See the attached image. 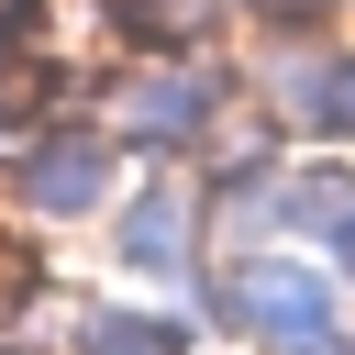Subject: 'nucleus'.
<instances>
[{"mask_svg":"<svg viewBox=\"0 0 355 355\" xmlns=\"http://www.w3.org/2000/svg\"><path fill=\"white\" fill-rule=\"evenodd\" d=\"M244 44V100L288 144H355V33H233Z\"/></svg>","mask_w":355,"mask_h":355,"instance_id":"obj_4","label":"nucleus"},{"mask_svg":"<svg viewBox=\"0 0 355 355\" xmlns=\"http://www.w3.org/2000/svg\"><path fill=\"white\" fill-rule=\"evenodd\" d=\"M100 255H111V277H133V288H166V300H178V288L222 255L200 166H133V178H122V200H111V222H100Z\"/></svg>","mask_w":355,"mask_h":355,"instance_id":"obj_3","label":"nucleus"},{"mask_svg":"<svg viewBox=\"0 0 355 355\" xmlns=\"http://www.w3.org/2000/svg\"><path fill=\"white\" fill-rule=\"evenodd\" d=\"M133 155L111 144L100 111H44L11 155H0V222L33 233V244H67V233H100L111 200H122Z\"/></svg>","mask_w":355,"mask_h":355,"instance_id":"obj_2","label":"nucleus"},{"mask_svg":"<svg viewBox=\"0 0 355 355\" xmlns=\"http://www.w3.org/2000/svg\"><path fill=\"white\" fill-rule=\"evenodd\" d=\"M0 44H55V0H0Z\"/></svg>","mask_w":355,"mask_h":355,"instance_id":"obj_7","label":"nucleus"},{"mask_svg":"<svg viewBox=\"0 0 355 355\" xmlns=\"http://www.w3.org/2000/svg\"><path fill=\"white\" fill-rule=\"evenodd\" d=\"M211 333L189 322V300H166V288H100V300H78V322H67V355H200Z\"/></svg>","mask_w":355,"mask_h":355,"instance_id":"obj_5","label":"nucleus"},{"mask_svg":"<svg viewBox=\"0 0 355 355\" xmlns=\"http://www.w3.org/2000/svg\"><path fill=\"white\" fill-rule=\"evenodd\" d=\"M100 55H200L233 44V0H89Z\"/></svg>","mask_w":355,"mask_h":355,"instance_id":"obj_6","label":"nucleus"},{"mask_svg":"<svg viewBox=\"0 0 355 355\" xmlns=\"http://www.w3.org/2000/svg\"><path fill=\"white\" fill-rule=\"evenodd\" d=\"M322 255H333V277H344V288H355V200H344V222H333V233H322Z\"/></svg>","mask_w":355,"mask_h":355,"instance_id":"obj_8","label":"nucleus"},{"mask_svg":"<svg viewBox=\"0 0 355 355\" xmlns=\"http://www.w3.org/2000/svg\"><path fill=\"white\" fill-rule=\"evenodd\" d=\"M244 100V44H200V55H111L89 78V111L111 122V144L133 166H200V144L222 133V111Z\"/></svg>","mask_w":355,"mask_h":355,"instance_id":"obj_1","label":"nucleus"}]
</instances>
